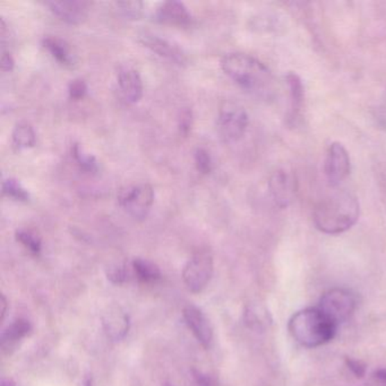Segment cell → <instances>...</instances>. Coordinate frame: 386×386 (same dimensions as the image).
<instances>
[{"label": "cell", "mask_w": 386, "mask_h": 386, "mask_svg": "<svg viewBox=\"0 0 386 386\" xmlns=\"http://www.w3.org/2000/svg\"><path fill=\"white\" fill-rule=\"evenodd\" d=\"M358 218V199L346 192H337L321 199L313 215L315 227L328 235L346 233Z\"/></svg>", "instance_id": "obj_1"}, {"label": "cell", "mask_w": 386, "mask_h": 386, "mask_svg": "<svg viewBox=\"0 0 386 386\" xmlns=\"http://www.w3.org/2000/svg\"><path fill=\"white\" fill-rule=\"evenodd\" d=\"M226 75L249 92L265 96L273 87L270 69L258 59L242 53H228L221 59Z\"/></svg>", "instance_id": "obj_2"}, {"label": "cell", "mask_w": 386, "mask_h": 386, "mask_svg": "<svg viewBox=\"0 0 386 386\" xmlns=\"http://www.w3.org/2000/svg\"><path fill=\"white\" fill-rule=\"evenodd\" d=\"M337 326L319 307H310L294 314L289 321L288 328L298 344L306 348H316L333 339Z\"/></svg>", "instance_id": "obj_3"}, {"label": "cell", "mask_w": 386, "mask_h": 386, "mask_svg": "<svg viewBox=\"0 0 386 386\" xmlns=\"http://www.w3.org/2000/svg\"><path fill=\"white\" fill-rule=\"evenodd\" d=\"M249 115L236 102L226 101L219 110L218 132L224 142H237L249 127Z\"/></svg>", "instance_id": "obj_4"}, {"label": "cell", "mask_w": 386, "mask_h": 386, "mask_svg": "<svg viewBox=\"0 0 386 386\" xmlns=\"http://www.w3.org/2000/svg\"><path fill=\"white\" fill-rule=\"evenodd\" d=\"M154 190L149 184L133 185L119 190V205L135 220H144L153 205Z\"/></svg>", "instance_id": "obj_5"}, {"label": "cell", "mask_w": 386, "mask_h": 386, "mask_svg": "<svg viewBox=\"0 0 386 386\" xmlns=\"http://www.w3.org/2000/svg\"><path fill=\"white\" fill-rule=\"evenodd\" d=\"M319 308L337 325L351 317L355 310V298L346 289H331L323 294Z\"/></svg>", "instance_id": "obj_6"}, {"label": "cell", "mask_w": 386, "mask_h": 386, "mask_svg": "<svg viewBox=\"0 0 386 386\" xmlns=\"http://www.w3.org/2000/svg\"><path fill=\"white\" fill-rule=\"evenodd\" d=\"M213 273V260L208 251H199L193 255L183 271V278L187 288L199 294L205 288Z\"/></svg>", "instance_id": "obj_7"}, {"label": "cell", "mask_w": 386, "mask_h": 386, "mask_svg": "<svg viewBox=\"0 0 386 386\" xmlns=\"http://www.w3.org/2000/svg\"><path fill=\"white\" fill-rule=\"evenodd\" d=\"M351 163L346 147L340 143H332L325 158L324 174L328 184L337 186L350 174Z\"/></svg>", "instance_id": "obj_8"}, {"label": "cell", "mask_w": 386, "mask_h": 386, "mask_svg": "<svg viewBox=\"0 0 386 386\" xmlns=\"http://www.w3.org/2000/svg\"><path fill=\"white\" fill-rule=\"evenodd\" d=\"M140 41L153 53L168 59L170 62L181 66L187 64L188 59L184 51L177 44L170 42L165 37H159L157 34L150 33V32H143L140 34Z\"/></svg>", "instance_id": "obj_9"}, {"label": "cell", "mask_w": 386, "mask_h": 386, "mask_svg": "<svg viewBox=\"0 0 386 386\" xmlns=\"http://www.w3.org/2000/svg\"><path fill=\"white\" fill-rule=\"evenodd\" d=\"M271 196L280 208H287L292 202L296 193V181L294 176L285 170L273 172L269 181Z\"/></svg>", "instance_id": "obj_10"}, {"label": "cell", "mask_w": 386, "mask_h": 386, "mask_svg": "<svg viewBox=\"0 0 386 386\" xmlns=\"http://www.w3.org/2000/svg\"><path fill=\"white\" fill-rule=\"evenodd\" d=\"M55 15L71 24H80L89 15L91 3L84 0H53L46 3Z\"/></svg>", "instance_id": "obj_11"}, {"label": "cell", "mask_w": 386, "mask_h": 386, "mask_svg": "<svg viewBox=\"0 0 386 386\" xmlns=\"http://www.w3.org/2000/svg\"><path fill=\"white\" fill-rule=\"evenodd\" d=\"M184 319L199 344L209 349L213 341V330L209 319H206L202 310L193 305H188L184 308Z\"/></svg>", "instance_id": "obj_12"}, {"label": "cell", "mask_w": 386, "mask_h": 386, "mask_svg": "<svg viewBox=\"0 0 386 386\" xmlns=\"http://www.w3.org/2000/svg\"><path fill=\"white\" fill-rule=\"evenodd\" d=\"M117 81L120 92L124 99L129 103H136L143 96V82L142 77L135 68L131 66H121L117 74Z\"/></svg>", "instance_id": "obj_13"}, {"label": "cell", "mask_w": 386, "mask_h": 386, "mask_svg": "<svg viewBox=\"0 0 386 386\" xmlns=\"http://www.w3.org/2000/svg\"><path fill=\"white\" fill-rule=\"evenodd\" d=\"M156 19L165 24L186 26L192 22V14L184 3L177 0L165 1L156 10Z\"/></svg>", "instance_id": "obj_14"}, {"label": "cell", "mask_w": 386, "mask_h": 386, "mask_svg": "<svg viewBox=\"0 0 386 386\" xmlns=\"http://www.w3.org/2000/svg\"><path fill=\"white\" fill-rule=\"evenodd\" d=\"M103 325L109 337H112L114 340H119L128 332V316L118 307L109 308V312L106 313L103 317Z\"/></svg>", "instance_id": "obj_15"}, {"label": "cell", "mask_w": 386, "mask_h": 386, "mask_svg": "<svg viewBox=\"0 0 386 386\" xmlns=\"http://www.w3.org/2000/svg\"><path fill=\"white\" fill-rule=\"evenodd\" d=\"M42 46L59 64L65 66H73L75 64V56L72 53L71 47L60 37L47 35L42 39Z\"/></svg>", "instance_id": "obj_16"}, {"label": "cell", "mask_w": 386, "mask_h": 386, "mask_svg": "<svg viewBox=\"0 0 386 386\" xmlns=\"http://www.w3.org/2000/svg\"><path fill=\"white\" fill-rule=\"evenodd\" d=\"M12 145L17 150H26L33 147L37 141V136L31 124L28 121H19L14 126L12 133Z\"/></svg>", "instance_id": "obj_17"}, {"label": "cell", "mask_w": 386, "mask_h": 386, "mask_svg": "<svg viewBox=\"0 0 386 386\" xmlns=\"http://www.w3.org/2000/svg\"><path fill=\"white\" fill-rule=\"evenodd\" d=\"M31 324L26 319H16L12 324L8 325L1 333V346L3 348H10L17 341L21 340L31 331Z\"/></svg>", "instance_id": "obj_18"}, {"label": "cell", "mask_w": 386, "mask_h": 386, "mask_svg": "<svg viewBox=\"0 0 386 386\" xmlns=\"http://www.w3.org/2000/svg\"><path fill=\"white\" fill-rule=\"evenodd\" d=\"M289 90H290V98H292V118L297 115L301 109L303 100V85L301 77L297 74L289 73L285 77Z\"/></svg>", "instance_id": "obj_19"}, {"label": "cell", "mask_w": 386, "mask_h": 386, "mask_svg": "<svg viewBox=\"0 0 386 386\" xmlns=\"http://www.w3.org/2000/svg\"><path fill=\"white\" fill-rule=\"evenodd\" d=\"M133 269L135 271L138 279L143 282L157 281L161 276V272L157 265L141 258L133 262Z\"/></svg>", "instance_id": "obj_20"}, {"label": "cell", "mask_w": 386, "mask_h": 386, "mask_svg": "<svg viewBox=\"0 0 386 386\" xmlns=\"http://www.w3.org/2000/svg\"><path fill=\"white\" fill-rule=\"evenodd\" d=\"M72 154L76 161L77 165L83 171L89 174L98 172V161L93 157L92 154L86 153L85 151L80 146V144H74L72 147Z\"/></svg>", "instance_id": "obj_21"}, {"label": "cell", "mask_w": 386, "mask_h": 386, "mask_svg": "<svg viewBox=\"0 0 386 386\" xmlns=\"http://www.w3.org/2000/svg\"><path fill=\"white\" fill-rule=\"evenodd\" d=\"M3 195L21 202H28L30 199L28 190H25L21 183L14 178H7L3 181Z\"/></svg>", "instance_id": "obj_22"}, {"label": "cell", "mask_w": 386, "mask_h": 386, "mask_svg": "<svg viewBox=\"0 0 386 386\" xmlns=\"http://www.w3.org/2000/svg\"><path fill=\"white\" fill-rule=\"evenodd\" d=\"M16 240L24 246L25 249L33 253L39 254L41 251V240L39 237L35 236L33 233L28 230H17L16 231Z\"/></svg>", "instance_id": "obj_23"}, {"label": "cell", "mask_w": 386, "mask_h": 386, "mask_svg": "<svg viewBox=\"0 0 386 386\" xmlns=\"http://www.w3.org/2000/svg\"><path fill=\"white\" fill-rule=\"evenodd\" d=\"M194 160H195L197 170L203 175H209L213 168V162H212V158L209 152L205 149L197 147L194 153Z\"/></svg>", "instance_id": "obj_24"}, {"label": "cell", "mask_w": 386, "mask_h": 386, "mask_svg": "<svg viewBox=\"0 0 386 386\" xmlns=\"http://www.w3.org/2000/svg\"><path fill=\"white\" fill-rule=\"evenodd\" d=\"M117 6L119 7L124 15L131 19L140 17L143 10V3L141 1H119L117 3Z\"/></svg>", "instance_id": "obj_25"}, {"label": "cell", "mask_w": 386, "mask_h": 386, "mask_svg": "<svg viewBox=\"0 0 386 386\" xmlns=\"http://www.w3.org/2000/svg\"><path fill=\"white\" fill-rule=\"evenodd\" d=\"M87 92V84L83 78H74L68 84V93L74 100H81Z\"/></svg>", "instance_id": "obj_26"}, {"label": "cell", "mask_w": 386, "mask_h": 386, "mask_svg": "<svg viewBox=\"0 0 386 386\" xmlns=\"http://www.w3.org/2000/svg\"><path fill=\"white\" fill-rule=\"evenodd\" d=\"M346 362V367L349 368L350 371H353V374L355 375L357 378H362V377L365 376L366 374V365L364 362H360V360H357V359L349 358L346 357L344 359Z\"/></svg>", "instance_id": "obj_27"}, {"label": "cell", "mask_w": 386, "mask_h": 386, "mask_svg": "<svg viewBox=\"0 0 386 386\" xmlns=\"http://www.w3.org/2000/svg\"><path fill=\"white\" fill-rule=\"evenodd\" d=\"M192 125H193V114H192V110L186 109L181 112V118H179V131L181 134L187 135L192 128Z\"/></svg>", "instance_id": "obj_28"}, {"label": "cell", "mask_w": 386, "mask_h": 386, "mask_svg": "<svg viewBox=\"0 0 386 386\" xmlns=\"http://www.w3.org/2000/svg\"><path fill=\"white\" fill-rule=\"evenodd\" d=\"M127 276L128 272L124 267H112L108 272V279H110L114 283H123L127 280Z\"/></svg>", "instance_id": "obj_29"}, {"label": "cell", "mask_w": 386, "mask_h": 386, "mask_svg": "<svg viewBox=\"0 0 386 386\" xmlns=\"http://www.w3.org/2000/svg\"><path fill=\"white\" fill-rule=\"evenodd\" d=\"M193 375L199 386H218L217 380L213 377L203 374L202 371H193Z\"/></svg>", "instance_id": "obj_30"}, {"label": "cell", "mask_w": 386, "mask_h": 386, "mask_svg": "<svg viewBox=\"0 0 386 386\" xmlns=\"http://www.w3.org/2000/svg\"><path fill=\"white\" fill-rule=\"evenodd\" d=\"M14 58L8 51H3L1 53V59H0V67L3 72H10L14 68Z\"/></svg>", "instance_id": "obj_31"}, {"label": "cell", "mask_w": 386, "mask_h": 386, "mask_svg": "<svg viewBox=\"0 0 386 386\" xmlns=\"http://www.w3.org/2000/svg\"><path fill=\"white\" fill-rule=\"evenodd\" d=\"M375 383L378 386H386V369H378L374 373Z\"/></svg>", "instance_id": "obj_32"}, {"label": "cell", "mask_w": 386, "mask_h": 386, "mask_svg": "<svg viewBox=\"0 0 386 386\" xmlns=\"http://www.w3.org/2000/svg\"><path fill=\"white\" fill-rule=\"evenodd\" d=\"M378 125L383 129H386V108H382V110L376 115Z\"/></svg>", "instance_id": "obj_33"}, {"label": "cell", "mask_w": 386, "mask_h": 386, "mask_svg": "<svg viewBox=\"0 0 386 386\" xmlns=\"http://www.w3.org/2000/svg\"><path fill=\"white\" fill-rule=\"evenodd\" d=\"M1 306H3V308H1V319H3V317H5V314H6V306H7V301H6V298H5V296H1Z\"/></svg>", "instance_id": "obj_34"}, {"label": "cell", "mask_w": 386, "mask_h": 386, "mask_svg": "<svg viewBox=\"0 0 386 386\" xmlns=\"http://www.w3.org/2000/svg\"><path fill=\"white\" fill-rule=\"evenodd\" d=\"M0 386H15V383L12 380H10V378H3Z\"/></svg>", "instance_id": "obj_35"}, {"label": "cell", "mask_w": 386, "mask_h": 386, "mask_svg": "<svg viewBox=\"0 0 386 386\" xmlns=\"http://www.w3.org/2000/svg\"><path fill=\"white\" fill-rule=\"evenodd\" d=\"M85 386H92V380L90 377H87V380H86Z\"/></svg>", "instance_id": "obj_36"}, {"label": "cell", "mask_w": 386, "mask_h": 386, "mask_svg": "<svg viewBox=\"0 0 386 386\" xmlns=\"http://www.w3.org/2000/svg\"><path fill=\"white\" fill-rule=\"evenodd\" d=\"M166 386H171L170 384H166Z\"/></svg>", "instance_id": "obj_37"}]
</instances>
